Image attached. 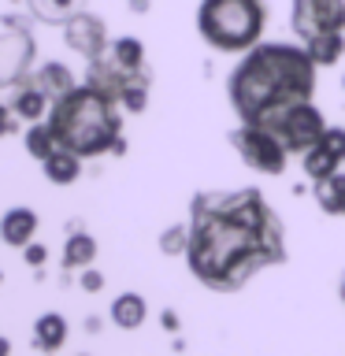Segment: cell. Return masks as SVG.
I'll list each match as a JSON object with an SVG mask.
<instances>
[{
    "instance_id": "13",
    "label": "cell",
    "mask_w": 345,
    "mask_h": 356,
    "mask_svg": "<svg viewBox=\"0 0 345 356\" xmlns=\"http://www.w3.org/2000/svg\"><path fill=\"white\" fill-rule=\"evenodd\" d=\"M8 104L15 108V115H19L22 122H38V119H45V115H49L52 100L45 97L41 89L30 82V78H22L19 86H11V100H8Z\"/></svg>"
},
{
    "instance_id": "17",
    "label": "cell",
    "mask_w": 345,
    "mask_h": 356,
    "mask_svg": "<svg viewBox=\"0 0 345 356\" xmlns=\"http://www.w3.org/2000/svg\"><path fill=\"white\" fill-rule=\"evenodd\" d=\"M26 4V11L38 22H49V26H63L71 15H78V11H86L89 0H22Z\"/></svg>"
},
{
    "instance_id": "22",
    "label": "cell",
    "mask_w": 345,
    "mask_h": 356,
    "mask_svg": "<svg viewBox=\"0 0 345 356\" xmlns=\"http://www.w3.org/2000/svg\"><path fill=\"white\" fill-rule=\"evenodd\" d=\"M312 60H316L319 67H334L345 56V33H330V38H319L308 44Z\"/></svg>"
},
{
    "instance_id": "21",
    "label": "cell",
    "mask_w": 345,
    "mask_h": 356,
    "mask_svg": "<svg viewBox=\"0 0 345 356\" xmlns=\"http://www.w3.org/2000/svg\"><path fill=\"white\" fill-rule=\"evenodd\" d=\"M108 52L115 56L122 67H130V71H141V67H145V41L134 38V33H122V38H115V41L108 44Z\"/></svg>"
},
{
    "instance_id": "9",
    "label": "cell",
    "mask_w": 345,
    "mask_h": 356,
    "mask_svg": "<svg viewBox=\"0 0 345 356\" xmlns=\"http://www.w3.org/2000/svg\"><path fill=\"white\" fill-rule=\"evenodd\" d=\"M63 41H67V49L78 52L82 60H97V56H104L108 52V22L93 15V11H78V15H71L63 22Z\"/></svg>"
},
{
    "instance_id": "11",
    "label": "cell",
    "mask_w": 345,
    "mask_h": 356,
    "mask_svg": "<svg viewBox=\"0 0 345 356\" xmlns=\"http://www.w3.org/2000/svg\"><path fill=\"white\" fill-rule=\"evenodd\" d=\"M38 227H41L38 211L26 208V204H15L0 216V241H4L8 249H26V245L38 238Z\"/></svg>"
},
{
    "instance_id": "19",
    "label": "cell",
    "mask_w": 345,
    "mask_h": 356,
    "mask_svg": "<svg viewBox=\"0 0 345 356\" xmlns=\"http://www.w3.org/2000/svg\"><path fill=\"white\" fill-rule=\"evenodd\" d=\"M97 260V238L86 230H74L71 238L63 241V271H82Z\"/></svg>"
},
{
    "instance_id": "23",
    "label": "cell",
    "mask_w": 345,
    "mask_h": 356,
    "mask_svg": "<svg viewBox=\"0 0 345 356\" xmlns=\"http://www.w3.org/2000/svg\"><path fill=\"white\" fill-rule=\"evenodd\" d=\"M149 89H152V74H145L134 86H127V93L119 97L122 111H127V115H141V111L149 108Z\"/></svg>"
},
{
    "instance_id": "2",
    "label": "cell",
    "mask_w": 345,
    "mask_h": 356,
    "mask_svg": "<svg viewBox=\"0 0 345 356\" xmlns=\"http://www.w3.org/2000/svg\"><path fill=\"white\" fill-rule=\"evenodd\" d=\"M319 63L300 41H256L227 78L230 108L241 122H271L316 97Z\"/></svg>"
},
{
    "instance_id": "28",
    "label": "cell",
    "mask_w": 345,
    "mask_h": 356,
    "mask_svg": "<svg viewBox=\"0 0 345 356\" xmlns=\"http://www.w3.org/2000/svg\"><path fill=\"white\" fill-rule=\"evenodd\" d=\"M160 323H163V330L175 334V330H178V312H175V308H163V312H160Z\"/></svg>"
},
{
    "instance_id": "8",
    "label": "cell",
    "mask_w": 345,
    "mask_h": 356,
    "mask_svg": "<svg viewBox=\"0 0 345 356\" xmlns=\"http://www.w3.org/2000/svg\"><path fill=\"white\" fill-rule=\"evenodd\" d=\"M264 127H271L278 138H282V145L289 149V156H305L312 145L323 138L327 119H323V111L316 108V100H305V104L286 108L282 115H275L271 122H264Z\"/></svg>"
},
{
    "instance_id": "3",
    "label": "cell",
    "mask_w": 345,
    "mask_h": 356,
    "mask_svg": "<svg viewBox=\"0 0 345 356\" xmlns=\"http://www.w3.org/2000/svg\"><path fill=\"white\" fill-rule=\"evenodd\" d=\"M49 127L56 134L60 149H71L82 160L97 156H127V134H122V104L108 97L104 89L89 86L86 78L71 93L52 100L49 108Z\"/></svg>"
},
{
    "instance_id": "25",
    "label": "cell",
    "mask_w": 345,
    "mask_h": 356,
    "mask_svg": "<svg viewBox=\"0 0 345 356\" xmlns=\"http://www.w3.org/2000/svg\"><path fill=\"white\" fill-rule=\"evenodd\" d=\"M19 130H22V119L15 115V108L0 100V138H11V134H19Z\"/></svg>"
},
{
    "instance_id": "29",
    "label": "cell",
    "mask_w": 345,
    "mask_h": 356,
    "mask_svg": "<svg viewBox=\"0 0 345 356\" xmlns=\"http://www.w3.org/2000/svg\"><path fill=\"white\" fill-rule=\"evenodd\" d=\"M338 297H342V308H345V271H342V278H338Z\"/></svg>"
},
{
    "instance_id": "31",
    "label": "cell",
    "mask_w": 345,
    "mask_h": 356,
    "mask_svg": "<svg viewBox=\"0 0 345 356\" xmlns=\"http://www.w3.org/2000/svg\"><path fill=\"white\" fill-rule=\"evenodd\" d=\"M0 286H4V271H0Z\"/></svg>"
},
{
    "instance_id": "15",
    "label": "cell",
    "mask_w": 345,
    "mask_h": 356,
    "mask_svg": "<svg viewBox=\"0 0 345 356\" xmlns=\"http://www.w3.org/2000/svg\"><path fill=\"white\" fill-rule=\"evenodd\" d=\"M82 156H74L71 149H56L49 160H41V171L52 186H74L82 178Z\"/></svg>"
},
{
    "instance_id": "10",
    "label": "cell",
    "mask_w": 345,
    "mask_h": 356,
    "mask_svg": "<svg viewBox=\"0 0 345 356\" xmlns=\"http://www.w3.org/2000/svg\"><path fill=\"white\" fill-rule=\"evenodd\" d=\"M342 163H345V127H327L323 138L300 156V167H305V175L312 178V182L342 171Z\"/></svg>"
},
{
    "instance_id": "5",
    "label": "cell",
    "mask_w": 345,
    "mask_h": 356,
    "mask_svg": "<svg viewBox=\"0 0 345 356\" xmlns=\"http://www.w3.org/2000/svg\"><path fill=\"white\" fill-rule=\"evenodd\" d=\"M230 145L238 152V160L245 167H252L256 175H282L289 167V149L264 122H238L230 130Z\"/></svg>"
},
{
    "instance_id": "7",
    "label": "cell",
    "mask_w": 345,
    "mask_h": 356,
    "mask_svg": "<svg viewBox=\"0 0 345 356\" xmlns=\"http://www.w3.org/2000/svg\"><path fill=\"white\" fill-rule=\"evenodd\" d=\"M4 33H0V89L19 86L22 78H30L33 60H38V41H33L30 26L15 15L4 19Z\"/></svg>"
},
{
    "instance_id": "30",
    "label": "cell",
    "mask_w": 345,
    "mask_h": 356,
    "mask_svg": "<svg viewBox=\"0 0 345 356\" xmlns=\"http://www.w3.org/2000/svg\"><path fill=\"white\" fill-rule=\"evenodd\" d=\"M8 353H11V341H8V338H0V356H8Z\"/></svg>"
},
{
    "instance_id": "16",
    "label": "cell",
    "mask_w": 345,
    "mask_h": 356,
    "mask_svg": "<svg viewBox=\"0 0 345 356\" xmlns=\"http://www.w3.org/2000/svg\"><path fill=\"white\" fill-rule=\"evenodd\" d=\"M145 319H149V305H145L141 293L127 289V293H119L111 300V323L119 330H138V327H145Z\"/></svg>"
},
{
    "instance_id": "14",
    "label": "cell",
    "mask_w": 345,
    "mask_h": 356,
    "mask_svg": "<svg viewBox=\"0 0 345 356\" xmlns=\"http://www.w3.org/2000/svg\"><path fill=\"white\" fill-rule=\"evenodd\" d=\"M67 345V319L60 312H41L33 319V349L41 353H60Z\"/></svg>"
},
{
    "instance_id": "6",
    "label": "cell",
    "mask_w": 345,
    "mask_h": 356,
    "mask_svg": "<svg viewBox=\"0 0 345 356\" xmlns=\"http://www.w3.org/2000/svg\"><path fill=\"white\" fill-rule=\"evenodd\" d=\"M289 30L300 44L345 33V0H289Z\"/></svg>"
},
{
    "instance_id": "32",
    "label": "cell",
    "mask_w": 345,
    "mask_h": 356,
    "mask_svg": "<svg viewBox=\"0 0 345 356\" xmlns=\"http://www.w3.org/2000/svg\"><path fill=\"white\" fill-rule=\"evenodd\" d=\"M342 89H345V74H342Z\"/></svg>"
},
{
    "instance_id": "12",
    "label": "cell",
    "mask_w": 345,
    "mask_h": 356,
    "mask_svg": "<svg viewBox=\"0 0 345 356\" xmlns=\"http://www.w3.org/2000/svg\"><path fill=\"white\" fill-rule=\"evenodd\" d=\"M30 82L41 89L49 100H60L63 93H71V89L78 86V78H74V71L67 63H60V60H49V63H41V67H33L30 71Z\"/></svg>"
},
{
    "instance_id": "4",
    "label": "cell",
    "mask_w": 345,
    "mask_h": 356,
    "mask_svg": "<svg viewBox=\"0 0 345 356\" xmlns=\"http://www.w3.org/2000/svg\"><path fill=\"white\" fill-rule=\"evenodd\" d=\"M267 30V0H200L197 4V33L208 49L241 56Z\"/></svg>"
},
{
    "instance_id": "1",
    "label": "cell",
    "mask_w": 345,
    "mask_h": 356,
    "mask_svg": "<svg viewBox=\"0 0 345 356\" xmlns=\"http://www.w3.org/2000/svg\"><path fill=\"white\" fill-rule=\"evenodd\" d=\"M289 260L286 222L260 186L197 189L189 200L186 267L211 293H238Z\"/></svg>"
},
{
    "instance_id": "24",
    "label": "cell",
    "mask_w": 345,
    "mask_h": 356,
    "mask_svg": "<svg viewBox=\"0 0 345 356\" xmlns=\"http://www.w3.org/2000/svg\"><path fill=\"white\" fill-rule=\"evenodd\" d=\"M189 249V222H171L160 234V252L163 256H186Z\"/></svg>"
},
{
    "instance_id": "27",
    "label": "cell",
    "mask_w": 345,
    "mask_h": 356,
    "mask_svg": "<svg viewBox=\"0 0 345 356\" xmlns=\"http://www.w3.org/2000/svg\"><path fill=\"white\" fill-rule=\"evenodd\" d=\"M22 260H26L30 267H45V260H49V249H45L41 241H30L26 249H22Z\"/></svg>"
},
{
    "instance_id": "18",
    "label": "cell",
    "mask_w": 345,
    "mask_h": 356,
    "mask_svg": "<svg viewBox=\"0 0 345 356\" xmlns=\"http://www.w3.org/2000/svg\"><path fill=\"white\" fill-rule=\"evenodd\" d=\"M312 193H316L319 208L327 211V216L345 219V171H334L327 178H316V182H312Z\"/></svg>"
},
{
    "instance_id": "26",
    "label": "cell",
    "mask_w": 345,
    "mask_h": 356,
    "mask_svg": "<svg viewBox=\"0 0 345 356\" xmlns=\"http://www.w3.org/2000/svg\"><path fill=\"white\" fill-rule=\"evenodd\" d=\"M78 286H82L86 293H100V289H104V275H100L97 267L89 264V267H82V271H78Z\"/></svg>"
},
{
    "instance_id": "33",
    "label": "cell",
    "mask_w": 345,
    "mask_h": 356,
    "mask_svg": "<svg viewBox=\"0 0 345 356\" xmlns=\"http://www.w3.org/2000/svg\"><path fill=\"white\" fill-rule=\"evenodd\" d=\"M11 4H22V0H11Z\"/></svg>"
},
{
    "instance_id": "20",
    "label": "cell",
    "mask_w": 345,
    "mask_h": 356,
    "mask_svg": "<svg viewBox=\"0 0 345 356\" xmlns=\"http://www.w3.org/2000/svg\"><path fill=\"white\" fill-rule=\"evenodd\" d=\"M22 149H26L38 163H41V160H49V156L60 149V145H56V134H52V127H49V119L30 122L26 134H22Z\"/></svg>"
}]
</instances>
